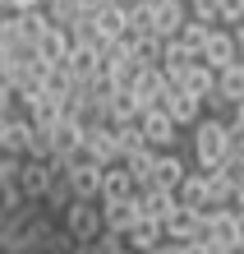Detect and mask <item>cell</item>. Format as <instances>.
Masks as SVG:
<instances>
[{"label": "cell", "instance_id": "5bb4252c", "mask_svg": "<svg viewBox=\"0 0 244 254\" xmlns=\"http://www.w3.org/2000/svg\"><path fill=\"white\" fill-rule=\"evenodd\" d=\"M69 47H74V42H69V28H60V23H47V28L37 33V42H33V51H37L47 65H60V61L69 56Z\"/></svg>", "mask_w": 244, "mask_h": 254}, {"label": "cell", "instance_id": "1f68e13d", "mask_svg": "<svg viewBox=\"0 0 244 254\" xmlns=\"http://www.w3.org/2000/svg\"><path fill=\"white\" fill-rule=\"evenodd\" d=\"M175 254H207L203 241H185V245H175Z\"/></svg>", "mask_w": 244, "mask_h": 254}, {"label": "cell", "instance_id": "e575fe53", "mask_svg": "<svg viewBox=\"0 0 244 254\" xmlns=\"http://www.w3.org/2000/svg\"><path fill=\"white\" fill-rule=\"evenodd\" d=\"M207 254H226V250H207Z\"/></svg>", "mask_w": 244, "mask_h": 254}, {"label": "cell", "instance_id": "ffe728a7", "mask_svg": "<svg viewBox=\"0 0 244 254\" xmlns=\"http://www.w3.org/2000/svg\"><path fill=\"white\" fill-rule=\"evenodd\" d=\"M23 116H28L33 125H55V121H60V97L42 88V93H33V97L23 102Z\"/></svg>", "mask_w": 244, "mask_h": 254}, {"label": "cell", "instance_id": "8992f818", "mask_svg": "<svg viewBox=\"0 0 244 254\" xmlns=\"http://www.w3.org/2000/svg\"><path fill=\"white\" fill-rule=\"evenodd\" d=\"M161 93H166V74L161 69H139V79H134V88H129V97H134V111H152V107H161Z\"/></svg>", "mask_w": 244, "mask_h": 254}, {"label": "cell", "instance_id": "4316f807", "mask_svg": "<svg viewBox=\"0 0 244 254\" xmlns=\"http://www.w3.org/2000/svg\"><path fill=\"white\" fill-rule=\"evenodd\" d=\"M42 9H47V19H51V23H60V28H69V23L83 14V9H79V0H47Z\"/></svg>", "mask_w": 244, "mask_h": 254}, {"label": "cell", "instance_id": "7a4b0ae2", "mask_svg": "<svg viewBox=\"0 0 244 254\" xmlns=\"http://www.w3.org/2000/svg\"><path fill=\"white\" fill-rule=\"evenodd\" d=\"M198 241L207 250H231L240 245V213L235 208H207L203 213V227H198Z\"/></svg>", "mask_w": 244, "mask_h": 254}, {"label": "cell", "instance_id": "30bf717a", "mask_svg": "<svg viewBox=\"0 0 244 254\" xmlns=\"http://www.w3.org/2000/svg\"><path fill=\"white\" fill-rule=\"evenodd\" d=\"M134 194H139V185H134V176L120 167V162L101 167V194H97L101 203H125V199H134Z\"/></svg>", "mask_w": 244, "mask_h": 254}, {"label": "cell", "instance_id": "44dd1931", "mask_svg": "<svg viewBox=\"0 0 244 254\" xmlns=\"http://www.w3.org/2000/svg\"><path fill=\"white\" fill-rule=\"evenodd\" d=\"M69 190L74 199H97L101 194V167H93V162H83V167H69Z\"/></svg>", "mask_w": 244, "mask_h": 254}, {"label": "cell", "instance_id": "484cf974", "mask_svg": "<svg viewBox=\"0 0 244 254\" xmlns=\"http://www.w3.org/2000/svg\"><path fill=\"white\" fill-rule=\"evenodd\" d=\"M161 56H166V42L161 37H139V42H134V61H139V65L161 69Z\"/></svg>", "mask_w": 244, "mask_h": 254}, {"label": "cell", "instance_id": "cb8c5ba5", "mask_svg": "<svg viewBox=\"0 0 244 254\" xmlns=\"http://www.w3.org/2000/svg\"><path fill=\"white\" fill-rule=\"evenodd\" d=\"M65 69H69V79H74V83H88V79L97 74V51H93V47H69Z\"/></svg>", "mask_w": 244, "mask_h": 254}, {"label": "cell", "instance_id": "277c9868", "mask_svg": "<svg viewBox=\"0 0 244 254\" xmlns=\"http://www.w3.org/2000/svg\"><path fill=\"white\" fill-rule=\"evenodd\" d=\"M139 134H143V143L152 148V153H171V148L180 143V125L161 107H152V111L139 116Z\"/></svg>", "mask_w": 244, "mask_h": 254}, {"label": "cell", "instance_id": "d590c367", "mask_svg": "<svg viewBox=\"0 0 244 254\" xmlns=\"http://www.w3.org/2000/svg\"><path fill=\"white\" fill-rule=\"evenodd\" d=\"M240 69H244V56H240Z\"/></svg>", "mask_w": 244, "mask_h": 254}, {"label": "cell", "instance_id": "836d02e7", "mask_svg": "<svg viewBox=\"0 0 244 254\" xmlns=\"http://www.w3.org/2000/svg\"><path fill=\"white\" fill-rule=\"evenodd\" d=\"M226 254H244V241H240V245H231V250H226Z\"/></svg>", "mask_w": 244, "mask_h": 254}, {"label": "cell", "instance_id": "8fae6325", "mask_svg": "<svg viewBox=\"0 0 244 254\" xmlns=\"http://www.w3.org/2000/svg\"><path fill=\"white\" fill-rule=\"evenodd\" d=\"M171 88H185L189 97H198V102H203L212 88H217V69H212V65H203V61H189L185 69L175 74V83H171Z\"/></svg>", "mask_w": 244, "mask_h": 254}, {"label": "cell", "instance_id": "7c38bea8", "mask_svg": "<svg viewBox=\"0 0 244 254\" xmlns=\"http://www.w3.org/2000/svg\"><path fill=\"white\" fill-rule=\"evenodd\" d=\"M198 227H203V213H194V208H171V217L161 222V231H166V241L171 245H185V241H198Z\"/></svg>", "mask_w": 244, "mask_h": 254}, {"label": "cell", "instance_id": "83f0119b", "mask_svg": "<svg viewBox=\"0 0 244 254\" xmlns=\"http://www.w3.org/2000/svg\"><path fill=\"white\" fill-rule=\"evenodd\" d=\"M185 9H189V19H194V23H207V28H217V23H221L217 0H185Z\"/></svg>", "mask_w": 244, "mask_h": 254}, {"label": "cell", "instance_id": "2e32d148", "mask_svg": "<svg viewBox=\"0 0 244 254\" xmlns=\"http://www.w3.org/2000/svg\"><path fill=\"white\" fill-rule=\"evenodd\" d=\"M161 241H166L161 222H147V217H139V222L125 231V250H129V254H152Z\"/></svg>", "mask_w": 244, "mask_h": 254}, {"label": "cell", "instance_id": "4dcf8cb0", "mask_svg": "<svg viewBox=\"0 0 244 254\" xmlns=\"http://www.w3.org/2000/svg\"><path fill=\"white\" fill-rule=\"evenodd\" d=\"M9 111H23V107L14 102V88H9L5 79H0V116H9Z\"/></svg>", "mask_w": 244, "mask_h": 254}, {"label": "cell", "instance_id": "7402d4cb", "mask_svg": "<svg viewBox=\"0 0 244 254\" xmlns=\"http://www.w3.org/2000/svg\"><path fill=\"white\" fill-rule=\"evenodd\" d=\"M175 203L194 208V213H207V190H203V171H185V181L175 185Z\"/></svg>", "mask_w": 244, "mask_h": 254}, {"label": "cell", "instance_id": "5b68a950", "mask_svg": "<svg viewBox=\"0 0 244 254\" xmlns=\"http://www.w3.org/2000/svg\"><path fill=\"white\" fill-rule=\"evenodd\" d=\"M51 176H55V157H47V162H42V157H23V167H19V194L28 203H42Z\"/></svg>", "mask_w": 244, "mask_h": 254}, {"label": "cell", "instance_id": "e0dca14e", "mask_svg": "<svg viewBox=\"0 0 244 254\" xmlns=\"http://www.w3.org/2000/svg\"><path fill=\"white\" fill-rule=\"evenodd\" d=\"M203 190H207V208H231L235 176L226 171V167H212V171H203Z\"/></svg>", "mask_w": 244, "mask_h": 254}, {"label": "cell", "instance_id": "603a6c76", "mask_svg": "<svg viewBox=\"0 0 244 254\" xmlns=\"http://www.w3.org/2000/svg\"><path fill=\"white\" fill-rule=\"evenodd\" d=\"M134 222H139V208H134V199H125V203H101V227H106V231L125 236Z\"/></svg>", "mask_w": 244, "mask_h": 254}, {"label": "cell", "instance_id": "52a82bcc", "mask_svg": "<svg viewBox=\"0 0 244 254\" xmlns=\"http://www.w3.org/2000/svg\"><path fill=\"white\" fill-rule=\"evenodd\" d=\"M152 5V37H175L180 33V23L189 19V9H185V0H147Z\"/></svg>", "mask_w": 244, "mask_h": 254}, {"label": "cell", "instance_id": "ba28073f", "mask_svg": "<svg viewBox=\"0 0 244 254\" xmlns=\"http://www.w3.org/2000/svg\"><path fill=\"white\" fill-rule=\"evenodd\" d=\"M161 111L171 116L175 125H194V121H203V102L189 97L185 88H171V83H166V93H161Z\"/></svg>", "mask_w": 244, "mask_h": 254}, {"label": "cell", "instance_id": "9a60e30c", "mask_svg": "<svg viewBox=\"0 0 244 254\" xmlns=\"http://www.w3.org/2000/svg\"><path fill=\"white\" fill-rule=\"evenodd\" d=\"M134 208H139V217H147V222H166L171 208H175V194L157 190V185H143L139 194H134Z\"/></svg>", "mask_w": 244, "mask_h": 254}, {"label": "cell", "instance_id": "6da1fadb", "mask_svg": "<svg viewBox=\"0 0 244 254\" xmlns=\"http://www.w3.org/2000/svg\"><path fill=\"white\" fill-rule=\"evenodd\" d=\"M194 157H198V171H212L231 157V139H226V121H194Z\"/></svg>", "mask_w": 244, "mask_h": 254}, {"label": "cell", "instance_id": "4fadbf2b", "mask_svg": "<svg viewBox=\"0 0 244 254\" xmlns=\"http://www.w3.org/2000/svg\"><path fill=\"white\" fill-rule=\"evenodd\" d=\"M185 171H189V162L175 153H157V162H152V176H147V185H157V190H171L175 194V185L185 181Z\"/></svg>", "mask_w": 244, "mask_h": 254}, {"label": "cell", "instance_id": "f546056e", "mask_svg": "<svg viewBox=\"0 0 244 254\" xmlns=\"http://www.w3.org/2000/svg\"><path fill=\"white\" fill-rule=\"evenodd\" d=\"M221 23H244V0H217Z\"/></svg>", "mask_w": 244, "mask_h": 254}, {"label": "cell", "instance_id": "d6a6232c", "mask_svg": "<svg viewBox=\"0 0 244 254\" xmlns=\"http://www.w3.org/2000/svg\"><path fill=\"white\" fill-rule=\"evenodd\" d=\"M5 69H9V51L0 47V79H5Z\"/></svg>", "mask_w": 244, "mask_h": 254}, {"label": "cell", "instance_id": "3957f363", "mask_svg": "<svg viewBox=\"0 0 244 254\" xmlns=\"http://www.w3.org/2000/svg\"><path fill=\"white\" fill-rule=\"evenodd\" d=\"M101 227V199H74L65 208V236L69 241H97Z\"/></svg>", "mask_w": 244, "mask_h": 254}, {"label": "cell", "instance_id": "9c48e42d", "mask_svg": "<svg viewBox=\"0 0 244 254\" xmlns=\"http://www.w3.org/2000/svg\"><path fill=\"white\" fill-rule=\"evenodd\" d=\"M198 61L212 65V69H226V65H235L240 61V51H235V37L226 33V28H212L207 42H203V51H198Z\"/></svg>", "mask_w": 244, "mask_h": 254}, {"label": "cell", "instance_id": "d4e9b609", "mask_svg": "<svg viewBox=\"0 0 244 254\" xmlns=\"http://www.w3.org/2000/svg\"><path fill=\"white\" fill-rule=\"evenodd\" d=\"M152 162H157V153H152V148L143 143V148H129V153L125 157H120V167H125L129 176H134V185H147V176H152Z\"/></svg>", "mask_w": 244, "mask_h": 254}, {"label": "cell", "instance_id": "ac0fdd59", "mask_svg": "<svg viewBox=\"0 0 244 254\" xmlns=\"http://www.w3.org/2000/svg\"><path fill=\"white\" fill-rule=\"evenodd\" d=\"M212 97H221L231 111H235V102H244V69H240V61L226 65V69H217V88H212Z\"/></svg>", "mask_w": 244, "mask_h": 254}, {"label": "cell", "instance_id": "f1b7e54d", "mask_svg": "<svg viewBox=\"0 0 244 254\" xmlns=\"http://www.w3.org/2000/svg\"><path fill=\"white\" fill-rule=\"evenodd\" d=\"M207 33H212L207 23H194V19H185V23H180V33H175V37L185 42V47H189L194 56H198V51H203V42H207Z\"/></svg>", "mask_w": 244, "mask_h": 254}, {"label": "cell", "instance_id": "d6986e66", "mask_svg": "<svg viewBox=\"0 0 244 254\" xmlns=\"http://www.w3.org/2000/svg\"><path fill=\"white\" fill-rule=\"evenodd\" d=\"M125 19H129V14L120 9V5H101V9L93 14V28H97V37L106 42V47L125 37Z\"/></svg>", "mask_w": 244, "mask_h": 254}]
</instances>
